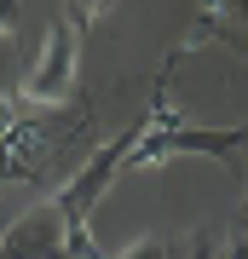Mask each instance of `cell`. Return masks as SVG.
I'll return each instance as SVG.
<instances>
[{"label": "cell", "mask_w": 248, "mask_h": 259, "mask_svg": "<svg viewBox=\"0 0 248 259\" xmlns=\"http://www.w3.org/2000/svg\"><path fill=\"white\" fill-rule=\"evenodd\" d=\"M237 150H248V121H191V115H173L167 81H162L156 104H150V115H145V133H138V150L127 156V173L133 167H162L173 156L231 161Z\"/></svg>", "instance_id": "6da1fadb"}, {"label": "cell", "mask_w": 248, "mask_h": 259, "mask_svg": "<svg viewBox=\"0 0 248 259\" xmlns=\"http://www.w3.org/2000/svg\"><path fill=\"white\" fill-rule=\"evenodd\" d=\"M18 93L29 104H41V110H58V104H69L81 93V35H75V18H58L46 29V40H41L35 64L23 69Z\"/></svg>", "instance_id": "7a4b0ae2"}, {"label": "cell", "mask_w": 248, "mask_h": 259, "mask_svg": "<svg viewBox=\"0 0 248 259\" xmlns=\"http://www.w3.org/2000/svg\"><path fill=\"white\" fill-rule=\"evenodd\" d=\"M0 253L6 259H75V236H69L64 207L46 196V202H35L29 213H18L6 231H0Z\"/></svg>", "instance_id": "3957f363"}, {"label": "cell", "mask_w": 248, "mask_h": 259, "mask_svg": "<svg viewBox=\"0 0 248 259\" xmlns=\"http://www.w3.org/2000/svg\"><path fill=\"white\" fill-rule=\"evenodd\" d=\"M185 259H225V242L214 236V231H196L191 248H185Z\"/></svg>", "instance_id": "277c9868"}, {"label": "cell", "mask_w": 248, "mask_h": 259, "mask_svg": "<svg viewBox=\"0 0 248 259\" xmlns=\"http://www.w3.org/2000/svg\"><path fill=\"white\" fill-rule=\"evenodd\" d=\"M208 6H220V12H225V23L248 40V0H208Z\"/></svg>", "instance_id": "5b68a950"}, {"label": "cell", "mask_w": 248, "mask_h": 259, "mask_svg": "<svg viewBox=\"0 0 248 259\" xmlns=\"http://www.w3.org/2000/svg\"><path fill=\"white\" fill-rule=\"evenodd\" d=\"M116 259H173V253H167L156 236H145V242H133V248H121Z\"/></svg>", "instance_id": "8992f818"}, {"label": "cell", "mask_w": 248, "mask_h": 259, "mask_svg": "<svg viewBox=\"0 0 248 259\" xmlns=\"http://www.w3.org/2000/svg\"><path fill=\"white\" fill-rule=\"evenodd\" d=\"M18 12H23V0H0V35L18 29Z\"/></svg>", "instance_id": "52a82bcc"}, {"label": "cell", "mask_w": 248, "mask_h": 259, "mask_svg": "<svg viewBox=\"0 0 248 259\" xmlns=\"http://www.w3.org/2000/svg\"><path fill=\"white\" fill-rule=\"evenodd\" d=\"M6 75H12V35H0V87H6ZM6 104V98H0Z\"/></svg>", "instance_id": "ba28073f"}, {"label": "cell", "mask_w": 248, "mask_h": 259, "mask_svg": "<svg viewBox=\"0 0 248 259\" xmlns=\"http://www.w3.org/2000/svg\"><path fill=\"white\" fill-rule=\"evenodd\" d=\"M104 6H110V0H75V18H98Z\"/></svg>", "instance_id": "9c48e42d"}, {"label": "cell", "mask_w": 248, "mask_h": 259, "mask_svg": "<svg viewBox=\"0 0 248 259\" xmlns=\"http://www.w3.org/2000/svg\"><path fill=\"white\" fill-rule=\"evenodd\" d=\"M237 225H242V231H248V190H242V213H237Z\"/></svg>", "instance_id": "30bf717a"}, {"label": "cell", "mask_w": 248, "mask_h": 259, "mask_svg": "<svg viewBox=\"0 0 248 259\" xmlns=\"http://www.w3.org/2000/svg\"><path fill=\"white\" fill-rule=\"evenodd\" d=\"M0 259H6V253H0Z\"/></svg>", "instance_id": "8fae6325"}]
</instances>
